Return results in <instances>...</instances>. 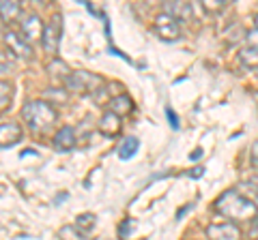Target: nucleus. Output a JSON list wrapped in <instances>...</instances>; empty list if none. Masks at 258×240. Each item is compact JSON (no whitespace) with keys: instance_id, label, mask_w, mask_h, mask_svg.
<instances>
[{"instance_id":"nucleus-1","label":"nucleus","mask_w":258,"mask_h":240,"mask_svg":"<svg viewBox=\"0 0 258 240\" xmlns=\"http://www.w3.org/2000/svg\"><path fill=\"white\" fill-rule=\"evenodd\" d=\"M213 208L217 214L230 219V223H252L258 217V206L254 199H247L243 193H239L237 189L224 191L213 202Z\"/></svg>"},{"instance_id":"nucleus-23","label":"nucleus","mask_w":258,"mask_h":240,"mask_svg":"<svg viewBox=\"0 0 258 240\" xmlns=\"http://www.w3.org/2000/svg\"><path fill=\"white\" fill-rule=\"evenodd\" d=\"M166 116H168V123H170L172 129H179V118H176L172 107H166Z\"/></svg>"},{"instance_id":"nucleus-19","label":"nucleus","mask_w":258,"mask_h":240,"mask_svg":"<svg viewBox=\"0 0 258 240\" xmlns=\"http://www.w3.org/2000/svg\"><path fill=\"white\" fill-rule=\"evenodd\" d=\"M138 148H140V142H138V140H136V138H127L123 144H120V148H118V157L123 159V161H127V159L136 157V153H138Z\"/></svg>"},{"instance_id":"nucleus-11","label":"nucleus","mask_w":258,"mask_h":240,"mask_svg":"<svg viewBox=\"0 0 258 240\" xmlns=\"http://www.w3.org/2000/svg\"><path fill=\"white\" fill-rule=\"evenodd\" d=\"M120 118L116 116V114H112V111L108 109L106 114L101 116V120H99V125H97V129H99V133H103L106 138H114V135H118L120 133Z\"/></svg>"},{"instance_id":"nucleus-2","label":"nucleus","mask_w":258,"mask_h":240,"mask_svg":"<svg viewBox=\"0 0 258 240\" xmlns=\"http://www.w3.org/2000/svg\"><path fill=\"white\" fill-rule=\"evenodd\" d=\"M22 116L32 133H45L47 129H52L54 123L58 120V111H56V107H52L50 103L39 99V101L26 103L22 109Z\"/></svg>"},{"instance_id":"nucleus-6","label":"nucleus","mask_w":258,"mask_h":240,"mask_svg":"<svg viewBox=\"0 0 258 240\" xmlns=\"http://www.w3.org/2000/svg\"><path fill=\"white\" fill-rule=\"evenodd\" d=\"M5 43H7V47H9V54L18 56V58H26V60L32 58L30 43L22 35L15 33V30H7V33H5Z\"/></svg>"},{"instance_id":"nucleus-8","label":"nucleus","mask_w":258,"mask_h":240,"mask_svg":"<svg viewBox=\"0 0 258 240\" xmlns=\"http://www.w3.org/2000/svg\"><path fill=\"white\" fill-rule=\"evenodd\" d=\"M43 22L37 13H30L22 20V35L28 43H35V41H41L43 39Z\"/></svg>"},{"instance_id":"nucleus-4","label":"nucleus","mask_w":258,"mask_h":240,"mask_svg":"<svg viewBox=\"0 0 258 240\" xmlns=\"http://www.w3.org/2000/svg\"><path fill=\"white\" fill-rule=\"evenodd\" d=\"M60 35H62V22H60V15H54V18L47 22V26L43 28V50L47 54H56L58 50V43H60Z\"/></svg>"},{"instance_id":"nucleus-3","label":"nucleus","mask_w":258,"mask_h":240,"mask_svg":"<svg viewBox=\"0 0 258 240\" xmlns=\"http://www.w3.org/2000/svg\"><path fill=\"white\" fill-rule=\"evenodd\" d=\"M99 84H103L101 75L88 73V71H71L69 79L64 82L67 90H71V92H80V94H91V92H95Z\"/></svg>"},{"instance_id":"nucleus-7","label":"nucleus","mask_w":258,"mask_h":240,"mask_svg":"<svg viewBox=\"0 0 258 240\" xmlns=\"http://www.w3.org/2000/svg\"><path fill=\"white\" fill-rule=\"evenodd\" d=\"M209 240H241V227L235 223H213L207 227Z\"/></svg>"},{"instance_id":"nucleus-28","label":"nucleus","mask_w":258,"mask_h":240,"mask_svg":"<svg viewBox=\"0 0 258 240\" xmlns=\"http://www.w3.org/2000/svg\"><path fill=\"white\" fill-rule=\"evenodd\" d=\"M254 24H256V30H258V15H256V20H254Z\"/></svg>"},{"instance_id":"nucleus-9","label":"nucleus","mask_w":258,"mask_h":240,"mask_svg":"<svg viewBox=\"0 0 258 240\" xmlns=\"http://www.w3.org/2000/svg\"><path fill=\"white\" fill-rule=\"evenodd\" d=\"M76 142H78V138H76L74 127H60L54 135V148L60 150V153H67V150L76 148Z\"/></svg>"},{"instance_id":"nucleus-14","label":"nucleus","mask_w":258,"mask_h":240,"mask_svg":"<svg viewBox=\"0 0 258 240\" xmlns=\"http://www.w3.org/2000/svg\"><path fill=\"white\" fill-rule=\"evenodd\" d=\"M22 13V3L18 0H0V20L13 22Z\"/></svg>"},{"instance_id":"nucleus-10","label":"nucleus","mask_w":258,"mask_h":240,"mask_svg":"<svg viewBox=\"0 0 258 240\" xmlns=\"http://www.w3.org/2000/svg\"><path fill=\"white\" fill-rule=\"evenodd\" d=\"M22 140V125L5 123L0 125V148H9Z\"/></svg>"},{"instance_id":"nucleus-24","label":"nucleus","mask_w":258,"mask_h":240,"mask_svg":"<svg viewBox=\"0 0 258 240\" xmlns=\"http://www.w3.org/2000/svg\"><path fill=\"white\" fill-rule=\"evenodd\" d=\"M249 161L254 167H258V140L252 144V150H249Z\"/></svg>"},{"instance_id":"nucleus-17","label":"nucleus","mask_w":258,"mask_h":240,"mask_svg":"<svg viewBox=\"0 0 258 240\" xmlns=\"http://www.w3.org/2000/svg\"><path fill=\"white\" fill-rule=\"evenodd\" d=\"M95 214L93 212H84V214H80V217L76 219V231H80V234H91V231L95 229Z\"/></svg>"},{"instance_id":"nucleus-21","label":"nucleus","mask_w":258,"mask_h":240,"mask_svg":"<svg viewBox=\"0 0 258 240\" xmlns=\"http://www.w3.org/2000/svg\"><path fill=\"white\" fill-rule=\"evenodd\" d=\"M11 67H13V56H11V54H3V52H0V73L9 71Z\"/></svg>"},{"instance_id":"nucleus-25","label":"nucleus","mask_w":258,"mask_h":240,"mask_svg":"<svg viewBox=\"0 0 258 240\" xmlns=\"http://www.w3.org/2000/svg\"><path fill=\"white\" fill-rule=\"evenodd\" d=\"M247 45L258 47V30H256V28L252 30V33H247Z\"/></svg>"},{"instance_id":"nucleus-18","label":"nucleus","mask_w":258,"mask_h":240,"mask_svg":"<svg viewBox=\"0 0 258 240\" xmlns=\"http://www.w3.org/2000/svg\"><path fill=\"white\" fill-rule=\"evenodd\" d=\"M239 60L249 69H258V47L245 45L243 50L239 52Z\"/></svg>"},{"instance_id":"nucleus-16","label":"nucleus","mask_w":258,"mask_h":240,"mask_svg":"<svg viewBox=\"0 0 258 240\" xmlns=\"http://www.w3.org/2000/svg\"><path fill=\"white\" fill-rule=\"evenodd\" d=\"M69 99V92L64 90V88H50V90L43 92V101L50 103V105H60V103H67Z\"/></svg>"},{"instance_id":"nucleus-27","label":"nucleus","mask_w":258,"mask_h":240,"mask_svg":"<svg viewBox=\"0 0 258 240\" xmlns=\"http://www.w3.org/2000/svg\"><path fill=\"white\" fill-rule=\"evenodd\" d=\"M200 155H203V150H194V153H191V161H196V159H200Z\"/></svg>"},{"instance_id":"nucleus-22","label":"nucleus","mask_w":258,"mask_h":240,"mask_svg":"<svg viewBox=\"0 0 258 240\" xmlns=\"http://www.w3.org/2000/svg\"><path fill=\"white\" fill-rule=\"evenodd\" d=\"M203 7L207 11H220V9L226 7V0H205Z\"/></svg>"},{"instance_id":"nucleus-12","label":"nucleus","mask_w":258,"mask_h":240,"mask_svg":"<svg viewBox=\"0 0 258 240\" xmlns=\"http://www.w3.org/2000/svg\"><path fill=\"white\" fill-rule=\"evenodd\" d=\"M108 107L112 114H116L120 118V116H127L129 111L134 109V101H132V97H127V94H116V97L110 99Z\"/></svg>"},{"instance_id":"nucleus-20","label":"nucleus","mask_w":258,"mask_h":240,"mask_svg":"<svg viewBox=\"0 0 258 240\" xmlns=\"http://www.w3.org/2000/svg\"><path fill=\"white\" fill-rule=\"evenodd\" d=\"M11 99H13V86L9 82H5V79H0V111L9 107Z\"/></svg>"},{"instance_id":"nucleus-26","label":"nucleus","mask_w":258,"mask_h":240,"mask_svg":"<svg viewBox=\"0 0 258 240\" xmlns=\"http://www.w3.org/2000/svg\"><path fill=\"white\" fill-rule=\"evenodd\" d=\"M249 238H252V240H258V217L252 221V225H249Z\"/></svg>"},{"instance_id":"nucleus-15","label":"nucleus","mask_w":258,"mask_h":240,"mask_svg":"<svg viewBox=\"0 0 258 240\" xmlns=\"http://www.w3.org/2000/svg\"><path fill=\"white\" fill-rule=\"evenodd\" d=\"M47 71L54 79H60V82H67L69 75H71V69L67 67V62H62L60 58H54L50 65H47Z\"/></svg>"},{"instance_id":"nucleus-5","label":"nucleus","mask_w":258,"mask_h":240,"mask_svg":"<svg viewBox=\"0 0 258 240\" xmlns=\"http://www.w3.org/2000/svg\"><path fill=\"white\" fill-rule=\"evenodd\" d=\"M155 33L164 41H176L181 37V26L174 18H170L168 13H161L155 18Z\"/></svg>"},{"instance_id":"nucleus-13","label":"nucleus","mask_w":258,"mask_h":240,"mask_svg":"<svg viewBox=\"0 0 258 240\" xmlns=\"http://www.w3.org/2000/svg\"><path fill=\"white\" fill-rule=\"evenodd\" d=\"M164 13H168L176 22L179 20H189L191 18V5L189 3H166Z\"/></svg>"}]
</instances>
